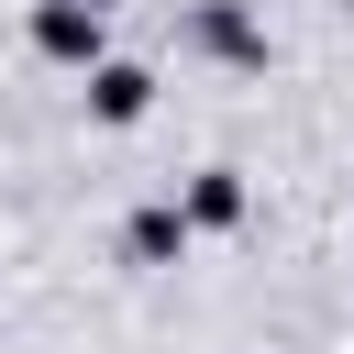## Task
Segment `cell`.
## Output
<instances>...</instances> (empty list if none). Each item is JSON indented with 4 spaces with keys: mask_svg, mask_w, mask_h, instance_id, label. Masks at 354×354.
I'll list each match as a JSON object with an SVG mask.
<instances>
[{
    "mask_svg": "<svg viewBox=\"0 0 354 354\" xmlns=\"http://www.w3.org/2000/svg\"><path fill=\"white\" fill-rule=\"evenodd\" d=\"M144 100H155V77H144V66H100V77H88V111H100V122H133Z\"/></svg>",
    "mask_w": 354,
    "mask_h": 354,
    "instance_id": "obj_2",
    "label": "cell"
},
{
    "mask_svg": "<svg viewBox=\"0 0 354 354\" xmlns=\"http://www.w3.org/2000/svg\"><path fill=\"white\" fill-rule=\"evenodd\" d=\"M133 254L166 266V254H177V210H144V221H133Z\"/></svg>",
    "mask_w": 354,
    "mask_h": 354,
    "instance_id": "obj_4",
    "label": "cell"
},
{
    "mask_svg": "<svg viewBox=\"0 0 354 354\" xmlns=\"http://www.w3.org/2000/svg\"><path fill=\"white\" fill-rule=\"evenodd\" d=\"M33 44L66 55V66H100V0H44L33 11Z\"/></svg>",
    "mask_w": 354,
    "mask_h": 354,
    "instance_id": "obj_1",
    "label": "cell"
},
{
    "mask_svg": "<svg viewBox=\"0 0 354 354\" xmlns=\"http://www.w3.org/2000/svg\"><path fill=\"white\" fill-rule=\"evenodd\" d=\"M232 210H243L232 177H199V188H188V221H232Z\"/></svg>",
    "mask_w": 354,
    "mask_h": 354,
    "instance_id": "obj_3",
    "label": "cell"
}]
</instances>
